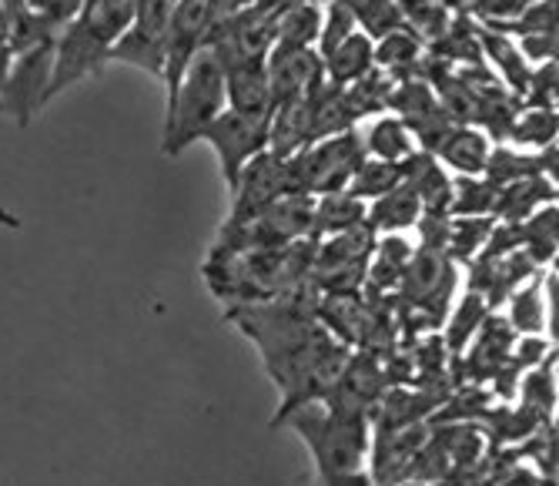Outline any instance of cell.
I'll list each match as a JSON object with an SVG mask.
<instances>
[{
    "label": "cell",
    "instance_id": "cell-1",
    "mask_svg": "<svg viewBox=\"0 0 559 486\" xmlns=\"http://www.w3.org/2000/svg\"><path fill=\"white\" fill-rule=\"evenodd\" d=\"M228 322L259 346L272 382L282 389L278 413L325 400L348 359L345 346L319 322L316 309L305 306L301 288L275 303L231 306Z\"/></svg>",
    "mask_w": 559,
    "mask_h": 486
},
{
    "label": "cell",
    "instance_id": "cell-2",
    "mask_svg": "<svg viewBox=\"0 0 559 486\" xmlns=\"http://www.w3.org/2000/svg\"><path fill=\"white\" fill-rule=\"evenodd\" d=\"M131 14H134V0H87L84 11L58 34L47 102L108 61L111 47L124 34Z\"/></svg>",
    "mask_w": 559,
    "mask_h": 486
},
{
    "label": "cell",
    "instance_id": "cell-3",
    "mask_svg": "<svg viewBox=\"0 0 559 486\" xmlns=\"http://www.w3.org/2000/svg\"><path fill=\"white\" fill-rule=\"evenodd\" d=\"M278 423H288L301 436V443L312 450V460L319 466V479L359 473L366 457H369V447H372V432H369L366 416L332 410L322 400L301 403L288 413H278L275 426Z\"/></svg>",
    "mask_w": 559,
    "mask_h": 486
},
{
    "label": "cell",
    "instance_id": "cell-4",
    "mask_svg": "<svg viewBox=\"0 0 559 486\" xmlns=\"http://www.w3.org/2000/svg\"><path fill=\"white\" fill-rule=\"evenodd\" d=\"M222 111H225V64L212 44H201L198 55L181 71L175 94L168 97L165 155H178L191 141H201V131Z\"/></svg>",
    "mask_w": 559,
    "mask_h": 486
},
{
    "label": "cell",
    "instance_id": "cell-5",
    "mask_svg": "<svg viewBox=\"0 0 559 486\" xmlns=\"http://www.w3.org/2000/svg\"><path fill=\"white\" fill-rule=\"evenodd\" d=\"M362 138L355 131L322 138L298 155L285 158V185L288 194H305V199H319V194L345 191L355 168L362 165Z\"/></svg>",
    "mask_w": 559,
    "mask_h": 486
},
{
    "label": "cell",
    "instance_id": "cell-6",
    "mask_svg": "<svg viewBox=\"0 0 559 486\" xmlns=\"http://www.w3.org/2000/svg\"><path fill=\"white\" fill-rule=\"evenodd\" d=\"M171 4L175 0H134V14L124 34L115 40L108 61H124L155 78H165Z\"/></svg>",
    "mask_w": 559,
    "mask_h": 486
},
{
    "label": "cell",
    "instance_id": "cell-7",
    "mask_svg": "<svg viewBox=\"0 0 559 486\" xmlns=\"http://www.w3.org/2000/svg\"><path fill=\"white\" fill-rule=\"evenodd\" d=\"M269 125L272 118H251V115H238L225 108L205 131H201V141H209L215 155L222 158V175L228 188H235L241 168L251 158L269 152Z\"/></svg>",
    "mask_w": 559,
    "mask_h": 486
},
{
    "label": "cell",
    "instance_id": "cell-8",
    "mask_svg": "<svg viewBox=\"0 0 559 486\" xmlns=\"http://www.w3.org/2000/svg\"><path fill=\"white\" fill-rule=\"evenodd\" d=\"M265 58H269L265 78L272 91V111L301 102L319 84H325V64L312 47H272Z\"/></svg>",
    "mask_w": 559,
    "mask_h": 486
},
{
    "label": "cell",
    "instance_id": "cell-9",
    "mask_svg": "<svg viewBox=\"0 0 559 486\" xmlns=\"http://www.w3.org/2000/svg\"><path fill=\"white\" fill-rule=\"evenodd\" d=\"M231 194H235V209H231V218L225 225H241L248 218H255L259 212H265L269 205H275L282 194H288L285 162L275 158V155H269V152H262L259 158H251L241 168Z\"/></svg>",
    "mask_w": 559,
    "mask_h": 486
},
{
    "label": "cell",
    "instance_id": "cell-10",
    "mask_svg": "<svg viewBox=\"0 0 559 486\" xmlns=\"http://www.w3.org/2000/svg\"><path fill=\"white\" fill-rule=\"evenodd\" d=\"M510 329L516 335H543L549 325V335L556 332V275L549 272V278L543 282L539 275L523 282L510 299Z\"/></svg>",
    "mask_w": 559,
    "mask_h": 486
},
{
    "label": "cell",
    "instance_id": "cell-11",
    "mask_svg": "<svg viewBox=\"0 0 559 486\" xmlns=\"http://www.w3.org/2000/svg\"><path fill=\"white\" fill-rule=\"evenodd\" d=\"M225 108L251 118H272V91L265 61H231L225 64Z\"/></svg>",
    "mask_w": 559,
    "mask_h": 486
},
{
    "label": "cell",
    "instance_id": "cell-12",
    "mask_svg": "<svg viewBox=\"0 0 559 486\" xmlns=\"http://www.w3.org/2000/svg\"><path fill=\"white\" fill-rule=\"evenodd\" d=\"M546 205H556V181H549L543 175H533V178H520L513 185H502L496 191L492 218L520 225V222H526L533 212H539Z\"/></svg>",
    "mask_w": 559,
    "mask_h": 486
},
{
    "label": "cell",
    "instance_id": "cell-13",
    "mask_svg": "<svg viewBox=\"0 0 559 486\" xmlns=\"http://www.w3.org/2000/svg\"><path fill=\"white\" fill-rule=\"evenodd\" d=\"M513 343H516V332L510 329V322H506L502 316H486V322L479 325V332L473 335V343L466 346L469 349V369L476 376H499L506 369V363H510L513 356Z\"/></svg>",
    "mask_w": 559,
    "mask_h": 486
},
{
    "label": "cell",
    "instance_id": "cell-14",
    "mask_svg": "<svg viewBox=\"0 0 559 486\" xmlns=\"http://www.w3.org/2000/svg\"><path fill=\"white\" fill-rule=\"evenodd\" d=\"M423 218V205H419V194L413 188V181L405 178L399 181L392 191H385L382 199H376L369 209H366V225L379 235H399L405 228H413L416 222Z\"/></svg>",
    "mask_w": 559,
    "mask_h": 486
},
{
    "label": "cell",
    "instance_id": "cell-15",
    "mask_svg": "<svg viewBox=\"0 0 559 486\" xmlns=\"http://www.w3.org/2000/svg\"><path fill=\"white\" fill-rule=\"evenodd\" d=\"M489 138L476 128H449L445 138L432 149V155H439L449 168H455L463 178H479L486 175V162H489Z\"/></svg>",
    "mask_w": 559,
    "mask_h": 486
},
{
    "label": "cell",
    "instance_id": "cell-16",
    "mask_svg": "<svg viewBox=\"0 0 559 486\" xmlns=\"http://www.w3.org/2000/svg\"><path fill=\"white\" fill-rule=\"evenodd\" d=\"M362 152L366 158L389 162V165H405L409 158L419 155V141L413 138L409 125L402 118H379L369 134L362 138Z\"/></svg>",
    "mask_w": 559,
    "mask_h": 486
},
{
    "label": "cell",
    "instance_id": "cell-17",
    "mask_svg": "<svg viewBox=\"0 0 559 486\" xmlns=\"http://www.w3.org/2000/svg\"><path fill=\"white\" fill-rule=\"evenodd\" d=\"M325 71H329V84L335 87H348L359 78H366L372 71V40L359 31H352L338 47L325 55Z\"/></svg>",
    "mask_w": 559,
    "mask_h": 486
},
{
    "label": "cell",
    "instance_id": "cell-18",
    "mask_svg": "<svg viewBox=\"0 0 559 486\" xmlns=\"http://www.w3.org/2000/svg\"><path fill=\"white\" fill-rule=\"evenodd\" d=\"M359 225H366V202L352 199L348 191L319 194V199H312V238L342 235Z\"/></svg>",
    "mask_w": 559,
    "mask_h": 486
},
{
    "label": "cell",
    "instance_id": "cell-19",
    "mask_svg": "<svg viewBox=\"0 0 559 486\" xmlns=\"http://www.w3.org/2000/svg\"><path fill=\"white\" fill-rule=\"evenodd\" d=\"M520 252L536 269L556 259V205H546L533 212L526 222H520Z\"/></svg>",
    "mask_w": 559,
    "mask_h": 486
},
{
    "label": "cell",
    "instance_id": "cell-20",
    "mask_svg": "<svg viewBox=\"0 0 559 486\" xmlns=\"http://www.w3.org/2000/svg\"><path fill=\"white\" fill-rule=\"evenodd\" d=\"M496 218L492 215H479V218H449L445 228V259L455 262H473L492 235Z\"/></svg>",
    "mask_w": 559,
    "mask_h": 486
},
{
    "label": "cell",
    "instance_id": "cell-21",
    "mask_svg": "<svg viewBox=\"0 0 559 486\" xmlns=\"http://www.w3.org/2000/svg\"><path fill=\"white\" fill-rule=\"evenodd\" d=\"M413 259V246L405 241L402 235H389L385 241H379L376 256L369 259V285L379 288V292H389V288H399L402 282V272Z\"/></svg>",
    "mask_w": 559,
    "mask_h": 486
},
{
    "label": "cell",
    "instance_id": "cell-22",
    "mask_svg": "<svg viewBox=\"0 0 559 486\" xmlns=\"http://www.w3.org/2000/svg\"><path fill=\"white\" fill-rule=\"evenodd\" d=\"M322 34V14L312 4L282 8L275 17V44L272 47H309Z\"/></svg>",
    "mask_w": 559,
    "mask_h": 486
},
{
    "label": "cell",
    "instance_id": "cell-23",
    "mask_svg": "<svg viewBox=\"0 0 559 486\" xmlns=\"http://www.w3.org/2000/svg\"><path fill=\"white\" fill-rule=\"evenodd\" d=\"M489 312L492 309L486 306L483 296H476V292H466V299L455 306V312H452V319L445 325V335H442V343L449 346L452 356H463L466 353V346L473 343V335L479 332V325L486 322Z\"/></svg>",
    "mask_w": 559,
    "mask_h": 486
},
{
    "label": "cell",
    "instance_id": "cell-24",
    "mask_svg": "<svg viewBox=\"0 0 559 486\" xmlns=\"http://www.w3.org/2000/svg\"><path fill=\"white\" fill-rule=\"evenodd\" d=\"M399 181H405V165H389V162H376V158H362V165L355 168L352 181H348V194L359 202H376L385 191H392Z\"/></svg>",
    "mask_w": 559,
    "mask_h": 486
},
{
    "label": "cell",
    "instance_id": "cell-25",
    "mask_svg": "<svg viewBox=\"0 0 559 486\" xmlns=\"http://www.w3.org/2000/svg\"><path fill=\"white\" fill-rule=\"evenodd\" d=\"M496 185L486 178H460L452 181V202H449V218H479L492 215L496 205Z\"/></svg>",
    "mask_w": 559,
    "mask_h": 486
},
{
    "label": "cell",
    "instance_id": "cell-26",
    "mask_svg": "<svg viewBox=\"0 0 559 486\" xmlns=\"http://www.w3.org/2000/svg\"><path fill=\"white\" fill-rule=\"evenodd\" d=\"M510 138L523 149H552L556 141V111H543V108H530L526 115H520L510 128Z\"/></svg>",
    "mask_w": 559,
    "mask_h": 486
},
{
    "label": "cell",
    "instance_id": "cell-27",
    "mask_svg": "<svg viewBox=\"0 0 559 486\" xmlns=\"http://www.w3.org/2000/svg\"><path fill=\"white\" fill-rule=\"evenodd\" d=\"M345 4H352L348 8L352 17L359 21L366 27V34H372V37H389L402 24L392 0H345Z\"/></svg>",
    "mask_w": 559,
    "mask_h": 486
},
{
    "label": "cell",
    "instance_id": "cell-28",
    "mask_svg": "<svg viewBox=\"0 0 559 486\" xmlns=\"http://www.w3.org/2000/svg\"><path fill=\"white\" fill-rule=\"evenodd\" d=\"M372 61H379L382 68L389 71H413V61H416V40L413 34H389L385 44L379 47V51H372Z\"/></svg>",
    "mask_w": 559,
    "mask_h": 486
},
{
    "label": "cell",
    "instance_id": "cell-29",
    "mask_svg": "<svg viewBox=\"0 0 559 486\" xmlns=\"http://www.w3.org/2000/svg\"><path fill=\"white\" fill-rule=\"evenodd\" d=\"M87 0H24V11L50 27L64 31V24H71L81 11H84Z\"/></svg>",
    "mask_w": 559,
    "mask_h": 486
},
{
    "label": "cell",
    "instance_id": "cell-30",
    "mask_svg": "<svg viewBox=\"0 0 559 486\" xmlns=\"http://www.w3.org/2000/svg\"><path fill=\"white\" fill-rule=\"evenodd\" d=\"M526 87H533L530 91V108H543V111H556V64L549 61V64H543L536 74H530V81H526Z\"/></svg>",
    "mask_w": 559,
    "mask_h": 486
},
{
    "label": "cell",
    "instance_id": "cell-31",
    "mask_svg": "<svg viewBox=\"0 0 559 486\" xmlns=\"http://www.w3.org/2000/svg\"><path fill=\"white\" fill-rule=\"evenodd\" d=\"M516 51H523L530 61H552V51H556V31H543V34H523L520 47Z\"/></svg>",
    "mask_w": 559,
    "mask_h": 486
},
{
    "label": "cell",
    "instance_id": "cell-32",
    "mask_svg": "<svg viewBox=\"0 0 559 486\" xmlns=\"http://www.w3.org/2000/svg\"><path fill=\"white\" fill-rule=\"evenodd\" d=\"M11 21L14 17L8 11H0V97H4V81H8V68H11Z\"/></svg>",
    "mask_w": 559,
    "mask_h": 486
},
{
    "label": "cell",
    "instance_id": "cell-33",
    "mask_svg": "<svg viewBox=\"0 0 559 486\" xmlns=\"http://www.w3.org/2000/svg\"><path fill=\"white\" fill-rule=\"evenodd\" d=\"M322 486H372L366 473H348V476H325Z\"/></svg>",
    "mask_w": 559,
    "mask_h": 486
}]
</instances>
